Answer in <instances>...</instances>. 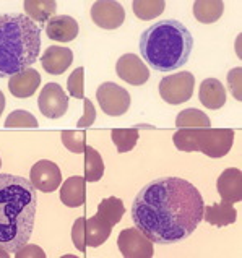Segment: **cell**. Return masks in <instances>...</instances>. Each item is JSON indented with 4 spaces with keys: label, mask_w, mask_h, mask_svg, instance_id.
Masks as SVG:
<instances>
[{
    "label": "cell",
    "mask_w": 242,
    "mask_h": 258,
    "mask_svg": "<svg viewBox=\"0 0 242 258\" xmlns=\"http://www.w3.org/2000/svg\"><path fill=\"white\" fill-rule=\"evenodd\" d=\"M200 191L180 177H159L138 191L132 219L153 244L169 245L190 237L203 219Z\"/></svg>",
    "instance_id": "1"
},
{
    "label": "cell",
    "mask_w": 242,
    "mask_h": 258,
    "mask_svg": "<svg viewBox=\"0 0 242 258\" xmlns=\"http://www.w3.org/2000/svg\"><path fill=\"white\" fill-rule=\"evenodd\" d=\"M38 195L25 177L0 174V248L13 255L31 237Z\"/></svg>",
    "instance_id": "2"
},
{
    "label": "cell",
    "mask_w": 242,
    "mask_h": 258,
    "mask_svg": "<svg viewBox=\"0 0 242 258\" xmlns=\"http://www.w3.org/2000/svg\"><path fill=\"white\" fill-rule=\"evenodd\" d=\"M143 60L156 72H172L186 65L194 50V36L177 20H161L140 36Z\"/></svg>",
    "instance_id": "3"
},
{
    "label": "cell",
    "mask_w": 242,
    "mask_h": 258,
    "mask_svg": "<svg viewBox=\"0 0 242 258\" xmlns=\"http://www.w3.org/2000/svg\"><path fill=\"white\" fill-rule=\"evenodd\" d=\"M41 28L26 15H0V78L29 69L39 57Z\"/></svg>",
    "instance_id": "4"
},
{
    "label": "cell",
    "mask_w": 242,
    "mask_h": 258,
    "mask_svg": "<svg viewBox=\"0 0 242 258\" xmlns=\"http://www.w3.org/2000/svg\"><path fill=\"white\" fill-rule=\"evenodd\" d=\"M172 142L175 148L184 153L200 151L208 158H224L234 143V130L213 128V130H189L180 128L174 134Z\"/></svg>",
    "instance_id": "5"
},
{
    "label": "cell",
    "mask_w": 242,
    "mask_h": 258,
    "mask_svg": "<svg viewBox=\"0 0 242 258\" xmlns=\"http://www.w3.org/2000/svg\"><path fill=\"white\" fill-rule=\"evenodd\" d=\"M112 226L94 215L91 218H78L72 226V240L80 252L88 247H99L109 239Z\"/></svg>",
    "instance_id": "6"
},
{
    "label": "cell",
    "mask_w": 242,
    "mask_h": 258,
    "mask_svg": "<svg viewBox=\"0 0 242 258\" xmlns=\"http://www.w3.org/2000/svg\"><path fill=\"white\" fill-rule=\"evenodd\" d=\"M195 77L190 72H179L167 75L159 83V94L167 104L177 106L187 102L194 94Z\"/></svg>",
    "instance_id": "7"
},
{
    "label": "cell",
    "mask_w": 242,
    "mask_h": 258,
    "mask_svg": "<svg viewBox=\"0 0 242 258\" xmlns=\"http://www.w3.org/2000/svg\"><path fill=\"white\" fill-rule=\"evenodd\" d=\"M96 99L99 102L102 112L111 117L124 115L132 104L130 93L126 88H122L112 82L99 85L96 91Z\"/></svg>",
    "instance_id": "8"
},
{
    "label": "cell",
    "mask_w": 242,
    "mask_h": 258,
    "mask_svg": "<svg viewBox=\"0 0 242 258\" xmlns=\"http://www.w3.org/2000/svg\"><path fill=\"white\" fill-rule=\"evenodd\" d=\"M117 245L126 258H151L155 253L153 242L137 227L120 231L117 237Z\"/></svg>",
    "instance_id": "9"
},
{
    "label": "cell",
    "mask_w": 242,
    "mask_h": 258,
    "mask_svg": "<svg viewBox=\"0 0 242 258\" xmlns=\"http://www.w3.org/2000/svg\"><path fill=\"white\" fill-rule=\"evenodd\" d=\"M38 107L47 119H60L69 109V96L57 83H47L39 93Z\"/></svg>",
    "instance_id": "10"
},
{
    "label": "cell",
    "mask_w": 242,
    "mask_h": 258,
    "mask_svg": "<svg viewBox=\"0 0 242 258\" xmlns=\"http://www.w3.org/2000/svg\"><path fill=\"white\" fill-rule=\"evenodd\" d=\"M29 182L33 183L36 190L49 194L62 185V172L52 161L41 159L29 171Z\"/></svg>",
    "instance_id": "11"
},
{
    "label": "cell",
    "mask_w": 242,
    "mask_h": 258,
    "mask_svg": "<svg viewBox=\"0 0 242 258\" xmlns=\"http://www.w3.org/2000/svg\"><path fill=\"white\" fill-rule=\"evenodd\" d=\"M91 20L102 29H117L126 20V10L114 0H98L91 7Z\"/></svg>",
    "instance_id": "12"
},
{
    "label": "cell",
    "mask_w": 242,
    "mask_h": 258,
    "mask_svg": "<svg viewBox=\"0 0 242 258\" xmlns=\"http://www.w3.org/2000/svg\"><path fill=\"white\" fill-rule=\"evenodd\" d=\"M117 77L129 85L140 86L145 85L150 78V70L143 60L135 54H124L115 65Z\"/></svg>",
    "instance_id": "13"
},
{
    "label": "cell",
    "mask_w": 242,
    "mask_h": 258,
    "mask_svg": "<svg viewBox=\"0 0 242 258\" xmlns=\"http://www.w3.org/2000/svg\"><path fill=\"white\" fill-rule=\"evenodd\" d=\"M41 75L36 69H25L9 78V90L15 98H31L38 91Z\"/></svg>",
    "instance_id": "14"
},
{
    "label": "cell",
    "mask_w": 242,
    "mask_h": 258,
    "mask_svg": "<svg viewBox=\"0 0 242 258\" xmlns=\"http://www.w3.org/2000/svg\"><path fill=\"white\" fill-rule=\"evenodd\" d=\"M80 26L75 18L69 15H54L46 23V34L49 39L58 42H70L78 36Z\"/></svg>",
    "instance_id": "15"
},
{
    "label": "cell",
    "mask_w": 242,
    "mask_h": 258,
    "mask_svg": "<svg viewBox=\"0 0 242 258\" xmlns=\"http://www.w3.org/2000/svg\"><path fill=\"white\" fill-rule=\"evenodd\" d=\"M218 194L224 202L237 203L242 200V172L236 167L224 169L216 182Z\"/></svg>",
    "instance_id": "16"
},
{
    "label": "cell",
    "mask_w": 242,
    "mask_h": 258,
    "mask_svg": "<svg viewBox=\"0 0 242 258\" xmlns=\"http://www.w3.org/2000/svg\"><path fill=\"white\" fill-rule=\"evenodd\" d=\"M73 62V52L69 47L50 46L41 55L42 69L50 75H62Z\"/></svg>",
    "instance_id": "17"
},
{
    "label": "cell",
    "mask_w": 242,
    "mask_h": 258,
    "mask_svg": "<svg viewBox=\"0 0 242 258\" xmlns=\"http://www.w3.org/2000/svg\"><path fill=\"white\" fill-rule=\"evenodd\" d=\"M85 177L73 175L69 177L60 185V202L67 208H78L86 200V190H85Z\"/></svg>",
    "instance_id": "18"
},
{
    "label": "cell",
    "mask_w": 242,
    "mask_h": 258,
    "mask_svg": "<svg viewBox=\"0 0 242 258\" xmlns=\"http://www.w3.org/2000/svg\"><path fill=\"white\" fill-rule=\"evenodd\" d=\"M199 99L200 102L208 109H221L226 104V91L221 82L216 78H207L203 80L199 90Z\"/></svg>",
    "instance_id": "19"
},
{
    "label": "cell",
    "mask_w": 242,
    "mask_h": 258,
    "mask_svg": "<svg viewBox=\"0 0 242 258\" xmlns=\"http://www.w3.org/2000/svg\"><path fill=\"white\" fill-rule=\"evenodd\" d=\"M203 218L208 224L216 226V227H224L236 223L237 218V211L229 202H221V203H215L211 206H205L203 210Z\"/></svg>",
    "instance_id": "20"
},
{
    "label": "cell",
    "mask_w": 242,
    "mask_h": 258,
    "mask_svg": "<svg viewBox=\"0 0 242 258\" xmlns=\"http://www.w3.org/2000/svg\"><path fill=\"white\" fill-rule=\"evenodd\" d=\"M23 9L26 12V17L36 23H47L54 17L57 10L55 0H25Z\"/></svg>",
    "instance_id": "21"
},
{
    "label": "cell",
    "mask_w": 242,
    "mask_h": 258,
    "mask_svg": "<svg viewBox=\"0 0 242 258\" xmlns=\"http://www.w3.org/2000/svg\"><path fill=\"white\" fill-rule=\"evenodd\" d=\"M223 0H197L194 4V17L205 25L218 21L223 17Z\"/></svg>",
    "instance_id": "22"
},
{
    "label": "cell",
    "mask_w": 242,
    "mask_h": 258,
    "mask_svg": "<svg viewBox=\"0 0 242 258\" xmlns=\"http://www.w3.org/2000/svg\"><path fill=\"white\" fill-rule=\"evenodd\" d=\"M124 213H126V206H124V202L120 198L109 197V198H104V200L98 205L96 215L114 227L117 223H120Z\"/></svg>",
    "instance_id": "23"
},
{
    "label": "cell",
    "mask_w": 242,
    "mask_h": 258,
    "mask_svg": "<svg viewBox=\"0 0 242 258\" xmlns=\"http://www.w3.org/2000/svg\"><path fill=\"white\" fill-rule=\"evenodd\" d=\"M177 128H210L211 120L210 117L199 109H186L177 114L175 119Z\"/></svg>",
    "instance_id": "24"
},
{
    "label": "cell",
    "mask_w": 242,
    "mask_h": 258,
    "mask_svg": "<svg viewBox=\"0 0 242 258\" xmlns=\"http://www.w3.org/2000/svg\"><path fill=\"white\" fill-rule=\"evenodd\" d=\"M83 153H85V180L86 182L101 180V177L104 175V161H102V156L94 148H91V146H86Z\"/></svg>",
    "instance_id": "25"
},
{
    "label": "cell",
    "mask_w": 242,
    "mask_h": 258,
    "mask_svg": "<svg viewBox=\"0 0 242 258\" xmlns=\"http://www.w3.org/2000/svg\"><path fill=\"white\" fill-rule=\"evenodd\" d=\"M134 13L137 15V18H140L143 21L153 20L159 17L164 12V0H134Z\"/></svg>",
    "instance_id": "26"
},
{
    "label": "cell",
    "mask_w": 242,
    "mask_h": 258,
    "mask_svg": "<svg viewBox=\"0 0 242 258\" xmlns=\"http://www.w3.org/2000/svg\"><path fill=\"white\" fill-rule=\"evenodd\" d=\"M138 137L140 135H138V130L135 128H115L111 132L112 143L115 145L119 153H127L134 150L138 142Z\"/></svg>",
    "instance_id": "27"
},
{
    "label": "cell",
    "mask_w": 242,
    "mask_h": 258,
    "mask_svg": "<svg viewBox=\"0 0 242 258\" xmlns=\"http://www.w3.org/2000/svg\"><path fill=\"white\" fill-rule=\"evenodd\" d=\"M62 145L72 153H83L86 148V134L83 130H64L62 132Z\"/></svg>",
    "instance_id": "28"
},
{
    "label": "cell",
    "mask_w": 242,
    "mask_h": 258,
    "mask_svg": "<svg viewBox=\"0 0 242 258\" xmlns=\"http://www.w3.org/2000/svg\"><path fill=\"white\" fill-rule=\"evenodd\" d=\"M5 127H13V128H26V127H31L36 128L38 127V120L36 117L28 112V110H13L10 112V115L7 117L5 120Z\"/></svg>",
    "instance_id": "29"
},
{
    "label": "cell",
    "mask_w": 242,
    "mask_h": 258,
    "mask_svg": "<svg viewBox=\"0 0 242 258\" xmlns=\"http://www.w3.org/2000/svg\"><path fill=\"white\" fill-rule=\"evenodd\" d=\"M85 69L83 67H78L77 70L72 72V75L67 80V90L70 93L72 98H77V99H83L85 96Z\"/></svg>",
    "instance_id": "30"
},
{
    "label": "cell",
    "mask_w": 242,
    "mask_h": 258,
    "mask_svg": "<svg viewBox=\"0 0 242 258\" xmlns=\"http://www.w3.org/2000/svg\"><path fill=\"white\" fill-rule=\"evenodd\" d=\"M83 106H85V112H83V117L82 119H78L77 125L80 128H85V127H91L96 120V109H94L93 102L90 99H83Z\"/></svg>",
    "instance_id": "31"
},
{
    "label": "cell",
    "mask_w": 242,
    "mask_h": 258,
    "mask_svg": "<svg viewBox=\"0 0 242 258\" xmlns=\"http://www.w3.org/2000/svg\"><path fill=\"white\" fill-rule=\"evenodd\" d=\"M15 258H44L46 256V252L34 244H25L20 250L13 253Z\"/></svg>",
    "instance_id": "32"
},
{
    "label": "cell",
    "mask_w": 242,
    "mask_h": 258,
    "mask_svg": "<svg viewBox=\"0 0 242 258\" xmlns=\"http://www.w3.org/2000/svg\"><path fill=\"white\" fill-rule=\"evenodd\" d=\"M240 67H236V69H232L229 73H228V85L231 88V93L232 96L236 98L237 101H240Z\"/></svg>",
    "instance_id": "33"
},
{
    "label": "cell",
    "mask_w": 242,
    "mask_h": 258,
    "mask_svg": "<svg viewBox=\"0 0 242 258\" xmlns=\"http://www.w3.org/2000/svg\"><path fill=\"white\" fill-rule=\"evenodd\" d=\"M5 104H7V101H5V96H4V93H2V91H0V115L4 114Z\"/></svg>",
    "instance_id": "34"
},
{
    "label": "cell",
    "mask_w": 242,
    "mask_h": 258,
    "mask_svg": "<svg viewBox=\"0 0 242 258\" xmlns=\"http://www.w3.org/2000/svg\"><path fill=\"white\" fill-rule=\"evenodd\" d=\"M0 256H2V258H9V256H10V253H9V252H7V250H4V248H0Z\"/></svg>",
    "instance_id": "35"
},
{
    "label": "cell",
    "mask_w": 242,
    "mask_h": 258,
    "mask_svg": "<svg viewBox=\"0 0 242 258\" xmlns=\"http://www.w3.org/2000/svg\"><path fill=\"white\" fill-rule=\"evenodd\" d=\"M0 167H2V159H0Z\"/></svg>",
    "instance_id": "36"
}]
</instances>
